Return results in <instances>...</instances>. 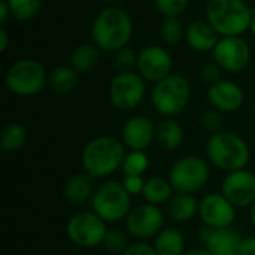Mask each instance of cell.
Here are the masks:
<instances>
[{
    "mask_svg": "<svg viewBox=\"0 0 255 255\" xmlns=\"http://www.w3.org/2000/svg\"><path fill=\"white\" fill-rule=\"evenodd\" d=\"M133 19L120 6L102 9L91 24V40L103 52H118L127 48L133 37Z\"/></svg>",
    "mask_w": 255,
    "mask_h": 255,
    "instance_id": "6da1fadb",
    "label": "cell"
},
{
    "mask_svg": "<svg viewBox=\"0 0 255 255\" xmlns=\"http://www.w3.org/2000/svg\"><path fill=\"white\" fill-rule=\"evenodd\" d=\"M127 148L115 136H97L87 142L81 152V164L93 179H105L121 169Z\"/></svg>",
    "mask_w": 255,
    "mask_h": 255,
    "instance_id": "7a4b0ae2",
    "label": "cell"
},
{
    "mask_svg": "<svg viewBox=\"0 0 255 255\" xmlns=\"http://www.w3.org/2000/svg\"><path fill=\"white\" fill-rule=\"evenodd\" d=\"M205 151L209 163L227 173L247 169L251 160L250 145L235 131L221 130L215 134H211Z\"/></svg>",
    "mask_w": 255,
    "mask_h": 255,
    "instance_id": "3957f363",
    "label": "cell"
},
{
    "mask_svg": "<svg viewBox=\"0 0 255 255\" xmlns=\"http://www.w3.org/2000/svg\"><path fill=\"white\" fill-rule=\"evenodd\" d=\"M254 10L245 0H206L205 18L220 37L242 36L250 31Z\"/></svg>",
    "mask_w": 255,
    "mask_h": 255,
    "instance_id": "277c9868",
    "label": "cell"
},
{
    "mask_svg": "<svg viewBox=\"0 0 255 255\" xmlns=\"http://www.w3.org/2000/svg\"><path fill=\"white\" fill-rule=\"evenodd\" d=\"M149 100L163 118H175L185 111L191 100V84L184 75L170 73L152 85Z\"/></svg>",
    "mask_w": 255,
    "mask_h": 255,
    "instance_id": "5b68a950",
    "label": "cell"
},
{
    "mask_svg": "<svg viewBox=\"0 0 255 255\" xmlns=\"http://www.w3.org/2000/svg\"><path fill=\"white\" fill-rule=\"evenodd\" d=\"M48 75L40 61L30 57L18 58L4 72V87L16 97H33L45 90Z\"/></svg>",
    "mask_w": 255,
    "mask_h": 255,
    "instance_id": "8992f818",
    "label": "cell"
},
{
    "mask_svg": "<svg viewBox=\"0 0 255 255\" xmlns=\"http://www.w3.org/2000/svg\"><path fill=\"white\" fill-rule=\"evenodd\" d=\"M91 211L106 224H115L127 218L131 211V196L121 181L108 179L96 187L91 197Z\"/></svg>",
    "mask_w": 255,
    "mask_h": 255,
    "instance_id": "52a82bcc",
    "label": "cell"
},
{
    "mask_svg": "<svg viewBox=\"0 0 255 255\" xmlns=\"http://www.w3.org/2000/svg\"><path fill=\"white\" fill-rule=\"evenodd\" d=\"M211 176L206 160L199 155H185L176 160L169 170V181L175 193L196 194L202 191Z\"/></svg>",
    "mask_w": 255,
    "mask_h": 255,
    "instance_id": "ba28073f",
    "label": "cell"
},
{
    "mask_svg": "<svg viewBox=\"0 0 255 255\" xmlns=\"http://www.w3.org/2000/svg\"><path fill=\"white\" fill-rule=\"evenodd\" d=\"M108 230V224L93 211L76 212L66 224L67 239L82 250L102 247Z\"/></svg>",
    "mask_w": 255,
    "mask_h": 255,
    "instance_id": "9c48e42d",
    "label": "cell"
},
{
    "mask_svg": "<svg viewBox=\"0 0 255 255\" xmlns=\"http://www.w3.org/2000/svg\"><path fill=\"white\" fill-rule=\"evenodd\" d=\"M146 81L136 72H117L109 84V100L121 112L134 111L145 99Z\"/></svg>",
    "mask_w": 255,
    "mask_h": 255,
    "instance_id": "30bf717a",
    "label": "cell"
},
{
    "mask_svg": "<svg viewBox=\"0 0 255 255\" xmlns=\"http://www.w3.org/2000/svg\"><path fill=\"white\" fill-rule=\"evenodd\" d=\"M126 232L134 241L146 242L154 239L164 229V212L160 206L151 203H142L131 208L127 215Z\"/></svg>",
    "mask_w": 255,
    "mask_h": 255,
    "instance_id": "8fae6325",
    "label": "cell"
},
{
    "mask_svg": "<svg viewBox=\"0 0 255 255\" xmlns=\"http://www.w3.org/2000/svg\"><path fill=\"white\" fill-rule=\"evenodd\" d=\"M214 63L224 72L236 75L251 63V48L242 36L220 37L212 51Z\"/></svg>",
    "mask_w": 255,
    "mask_h": 255,
    "instance_id": "7c38bea8",
    "label": "cell"
},
{
    "mask_svg": "<svg viewBox=\"0 0 255 255\" xmlns=\"http://www.w3.org/2000/svg\"><path fill=\"white\" fill-rule=\"evenodd\" d=\"M173 69V58L167 48L160 45H148L137 52L136 72L146 82H158L169 76Z\"/></svg>",
    "mask_w": 255,
    "mask_h": 255,
    "instance_id": "4fadbf2b",
    "label": "cell"
},
{
    "mask_svg": "<svg viewBox=\"0 0 255 255\" xmlns=\"http://www.w3.org/2000/svg\"><path fill=\"white\" fill-rule=\"evenodd\" d=\"M236 206L221 193H209L199 200V218L203 226L211 229L233 227L236 220Z\"/></svg>",
    "mask_w": 255,
    "mask_h": 255,
    "instance_id": "5bb4252c",
    "label": "cell"
},
{
    "mask_svg": "<svg viewBox=\"0 0 255 255\" xmlns=\"http://www.w3.org/2000/svg\"><path fill=\"white\" fill-rule=\"evenodd\" d=\"M220 193L238 209L250 208L255 202V173L248 169L227 173L221 182Z\"/></svg>",
    "mask_w": 255,
    "mask_h": 255,
    "instance_id": "9a60e30c",
    "label": "cell"
},
{
    "mask_svg": "<svg viewBox=\"0 0 255 255\" xmlns=\"http://www.w3.org/2000/svg\"><path fill=\"white\" fill-rule=\"evenodd\" d=\"M157 126L152 118L146 115H133L128 118L121 130V140L127 149L146 151L155 140Z\"/></svg>",
    "mask_w": 255,
    "mask_h": 255,
    "instance_id": "2e32d148",
    "label": "cell"
},
{
    "mask_svg": "<svg viewBox=\"0 0 255 255\" xmlns=\"http://www.w3.org/2000/svg\"><path fill=\"white\" fill-rule=\"evenodd\" d=\"M242 235L235 227L211 229L203 226L199 230L200 244L212 255H239Z\"/></svg>",
    "mask_w": 255,
    "mask_h": 255,
    "instance_id": "e0dca14e",
    "label": "cell"
},
{
    "mask_svg": "<svg viewBox=\"0 0 255 255\" xmlns=\"http://www.w3.org/2000/svg\"><path fill=\"white\" fill-rule=\"evenodd\" d=\"M208 100L211 106L223 114H233L239 111L245 103L244 88L232 79H220L209 85Z\"/></svg>",
    "mask_w": 255,
    "mask_h": 255,
    "instance_id": "ac0fdd59",
    "label": "cell"
},
{
    "mask_svg": "<svg viewBox=\"0 0 255 255\" xmlns=\"http://www.w3.org/2000/svg\"><path fill=\"white\" fill-rule=\"evenodd\" d=\"M220 40L217 30L205 19H194L185 27V42L197 52H212Z\"/></svg>",
    "mask_w": 255,
    "mask_h": 255,
    "instance_id": "d6986e66",
    "label": "cell"
},
{
    "mask_svg": "<svg viewBox=\"0 0 255 255\" xmlns=\"http://www.w3.org/2000/svg\"><path fill=\"white\" fill-rule=\"evenodd\" d=\"M93 178L90 175L84 173H76L70 176L63 187V196L67 203L70 205H84L87 202H91V197L94 194V185H93Z\"/></svg>",
    "mask_w": 255,
    "mask_h": 255,
    "instance_id": "ffe728a7",
    "label": "cell"
},
{
    "mask_svg": "<svg viewBox=\"0 0 255 255\" xmlns=\"http://www.w3.org/2000/svg\"><path fill=\"white\" fill-rule=\"evenodd\" d=\"M166 212L176 223H188L199 215V200L194 194L175 193L166 203Z\"/></svg>",
    "mask_w": 255,
    "mask_h": 255,
    "instance_id": "44dd1931",
    "label": "cell"
},
{
    "mask_svg": "<svg viewBox=\"0 0 255 255\" xmlns=\"http://www.w3.org/2000/svg\"><path fill=\"white\" fill-rule=\"evenodd\" d=\"M185 139V131L176 118H163L157 124L155 140L158 146L164 151H176Z\"/></svg>",
    "mask_w": 255,
    "mask_h": 255,
    "instance_id": "7402d4cb",
    "label": "cell"
},
{
    "mask_svg": "<svg viewBox=\"0 0 255 255\" xmlns=\"http://www.w3.org/2000/svg\"><path fill=\"white\" fill-rule=\"evenodd\" d=\"M158 255H184L185 238L176 227H164L152 242Z\"/></svg>",
    "mask_w": 255,
    "mask_h": 255,
    "instance_id": "603a6c76",
    "label": "cell"
},
{
    "mask_svg": "<svg viewBox=\"0 0 255 255\" xmlns=\"http://www.w3.org/2000/svg\"><path fill=\"white\" fill-rule=\"evenodd\" d=\"M79 73L70 64L55 66L48 75V87L55 94H69L78 85Z\"/></svg>",
    "mask_w": 255,
    "mask_h": 255,
    "instance_id": "cb8c5ba5",
    "label": "cell"
},
{
    "mask_svg": "<svg viewBox=\"0 0 255 255\" xmlns=\"http://www.w3.org/2000/svg\"><path fill=\"white\" fill-rule=\"evenodd\" d=\"M173 194H175V190L167 178L151 176L145 181L142 197L146 203L161 206V205H166L172 199Z\"/></svg>",
    "mask_w": 255,
    "mask_h": 255,
    "instance_id": "d4e9b609",
    "label": "cell"
},
{
    "mask_svg": "<svg viewBox=\"0 0 255 255\" xmlns=\"http://www.w3.org/2000/svg\"><path fill=\"white\" fill-rule=\"evenodd\" d=\"M100 49L91 42V43H81L78 45L69 58V64L79 73L85 75L90 73L99 63Z\"/></svg>",
    "mask_w": 255,
    "mask_h": 255,
    "instance_id": "484cf974",
    "label": "cell"
},
{
    "mask_svg": "<svg viewBox=\"0 0 255 255\" xmlns=\"http://www.w3.org/2000/svg\"><path fill=\"white\" fill-rule=\"evenodd\" d=\"M27 142V128L21 123H9L3 127L0 134V146L3 152L12 154L19 151Z\"/></svg>",
    "mask_w": 255,
    "mask_h": 255,
    "instance_id": "4316f807",
    "label": "cell"
},
{
    "mask_svg": "<svg viewBox=\"0 0 255 255\" xmlns=\"http://www.w3.org/2000/svg\"><path fill=\"white\" fill-rule=\"evenodd\" d=\"M149 167V157L146 151L128 149L121 164L123 176H143Z\"/></svg>",
    "mask_w": 255,
    "mask_h": 255,
    "instance_id": "83f0119b",
    "label": "cell"
},
{
    "mask_svg": "<svg viewBox=\"0 0 255 255\" xmlns=\"http://www.w3.org/2000/svg\"><path fill=\"white\" fill-rule=\"evenodd\" d=\"M13 19L19 22L31 21L42 7V0H6Z\"/></svg>",
    "mask_w": 255,
    "mask_h": 255,
    "instance_id": "f1b7e54d",
    "label": "cell"
},
{
    "mask_svg": "<svg viewBox=\"0 0 255 255\" xmlns=\"http://www.w3.org/2000/svg\"><path fill=\"white\" fill-rule=\"evenodd\" d=\"M160 37L164 45L175 46L185 40V27L179 18H164L160 25Z\"/></svg>",
    "mask_w": 255,
    "mask_h": 255,
    "instance_id": "f546056e",
    "label": "cell"
},
{
    "mask_svg": "<svg viewBox=\"0 0 255 255\" xmlns=\"http://www.w3.org/2000/svg\"><path fill=\"white\" fill-rule=\"evenodd\" d=\"M130 245V235L126 230L120 229H109L102 244L103 250L112 255H123Z\"/></svg>",
    "mask_w": 255,
    "mask_h": 255,
    "instance_id": "4dcf8cb0",
    "label": "cell"
},
{
    "mask_svg": "<svg viewBox=\"0 0 255 255\" xmlns=\"http://www.w3.org/2000/svg\"><path fill=\"white\" fill-rule=\"evenodd\" d=\"M190 0H154V6L164 18H179L188 7Z\"/></svg>",
    "mask_w": 255,
    "mask_h": 255,
    "instance_id": "1f68e13d",
    "label": "cell"
},
{
    "mask_svg": "<svg viewBox=\"0 0 255 255\" xmlns=\"http://www.w3.org/2000/svg\"><path fill=\"white\" fill-rule=\"evenodd\" d=\"M136 64H137V52H134L133 49L123 48L118 52H115L114 57V66L118 72H131L136 70Z\"/></svg>",
    "mask_w": 255,
    "mask_h": 255,
    "instance_id": "d6a6232c",
    "label": "cell"
},
{
    "mask_svg": "<svg viewBox=\"0 0 255 255\" xmlns=\"http://www.w3.org/2000/svg\"><path fill=\"white\" fill-rule=\"evenodd\" d=\"M200 124L211 134H215V133L221 131V128H223V117H221V112H218L215 109L205 112L202 115V118H200Z\"/></svg>",
    "mask_w": 255,
    "mask_h": 255,
    "instance_id": "836d02e7",
    "label": "cell"
},
{
    "mask_svg": "<svg viewBox=\"0 0 255 255\" xmlns=\"http://www.w3.org/2000/svg\"><path fill=\"white\" fill-rule=\"evenodd\" d=\"M145 181L146 179L143 176H123L121 184L124 185L126 191L133 197V196H142Z\"/></svg>",
    "mask_w": 255,
    "mask_h": 255,
    "instance_id": "e575fe53",
    "label": "cell"
},
{
    "mask_svg": "<svg viewBox=\"0 0 255 255\" xmlns=\"http://www.w3.org/2000/svg\"><path fill=\"white\" fill-rule=\"evenodd\" d=\"M200 78H202L206 84L212 85V84L218 82L220 79H223V78H221V69H220L215 63L205 64V66L200 69Z\"/></svg>",
    "mask_w": 255,
    "mask_h": 255,
    "instance_id": "d590c367",
    "label": "cell"
},
{
    "mask_svg": "<svg viewBox=\"0 0 255 255\" xmlns=\"http://www.w3.org/2000/svg\"><path fill=\"white\" fill-rule=\"evenodd\" d=\"M123 255H158L154 245L152 244H148V242H140V241H136V242H131V245L128 247V250L124 253Z\"/></svg>",
    "mask_w": 255,
    "mask_h": 255,
    "instance_id": "8d00e7d4",
    "label": "cell"
},
{
    "mask_svg": "<svg viewBox=\"0 0 255 255\" xmlns=\"http://www.w3.org/2000/svg\"><path fill=\"white\" fill-rule=\"evenodd\" d=\"M239 255H255V236H247L242 239Z\"/></svg>",
    "mask_w": 255,
    "mask_h": 255,
    "instance_id": "74e56055",
    "label": "cell"
},
{
    "mask_svg": "<svg viewBox=\"0 0 255 255\" xmlns=\"http://www.w3.org/2000/svg\"><path fill=\"white\" fill-rule=\"evenodd\" d=\"M12 18L10 15V9L6 0H0V25L4 27V24L7 22V19Z\"/></svg>",
    "mask_w": 255,
    "mask_h": 255,
    "instance_id": "f35d334b",
    "label": "cell"
},
{
    "mask_svg": "<svg viewBox=\"0 0 255 255\" xmlns=\"http://www.w3.org/2000/svg\"><path fill=\"white\" fill-rule=\"evenodd\" d=\"M9 42H10V39H9V33L6 31V28H4V27H0V52H1V54H4V52L7 51V48H9Z\"/></svg>",
    "mask_w": 255,
    "mask_h": 255,
    "instance_id": "ab89813d",
    "label": "cell"
},
{
    "mask_svg": "<svg viewBox=\"0 0 255 255\" xmlns=\"http://www.w3.org/2000/svg\"><path fill=\"white\" fill-rule=\"evenodd\" d=\"M184 255H212L205 247H202V248H193V250H190V251H185V254Z\"/></svg>",
    "mask_w": 255,
    "mask_h": 255,
    "instance_id": "60d3db41",
    "label": "cell"
},
{
    "mask_svg": "<svg viewBox=\"0 0 255 255\" xmlns=\"http://www.w3.org/2000/svg\"><path fill=\"white\" fill-rule=\"evenodd\" d=\"M250 221H251L253 227L255 229V202L250 206Z\"/></svg>",
    "mask_w": 255,
    "mask_h": 255,
    "instance_id": "b9f144b4",
    "label": "cell"
},
{
    "mask_svg": "<svg viewBox=\"0 0 255 255\" xmlns=\"http://www.w3.org/2000/svg\"><path fill=\"white\" fill-rule=\"evenodd\" d=\"M250 31H251V34L255 37V13L254 16H253V21H251V27H250Z\"/></svg>",
    "mask_w": 255,
    "mask_h": 255,
    "instance_id": "7bdbcfd3",
    "label": "cell"
},
{
    "mask_svg": "<svg viewBox=\"0 0 255 255\" xmlns=\"http://www.w3.org/2000/svg\"><path fill=\"white\" fill-rule=\"evenodd\" d=\"M102 1H103V3H106L108 6H114L118 0H102Z\"/></svg>",
    "mask_w": 255,
    "mask_h": 255,
    "instance_id": "ee69618b",
    "label": "cell"
},
{
    "mask_svg": "<svg viewBox=\"0 0 255 255\" xmlns=\"http://www.w3.org/2000/svg\"><path fill=\"white\" fill-rule=\"evenodd\" d=\"M253 117H254V120H255V103H254V106H253Z\"/></svg>",
    "mask_w": 255,
    "mask_h": 255,
    "instance_id": "f6af8a7d",
    "label": "cell"
}]
</instances>
